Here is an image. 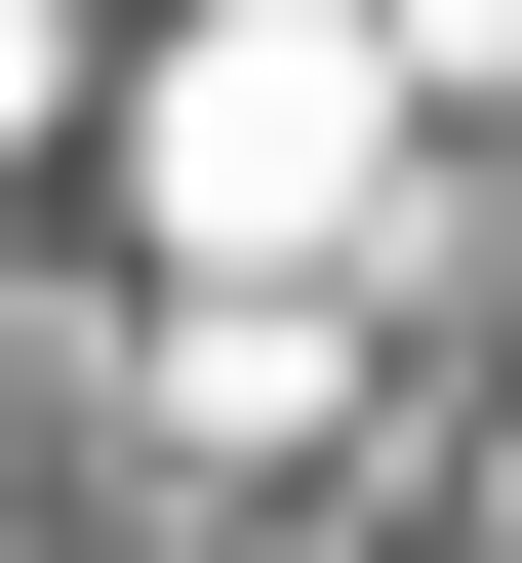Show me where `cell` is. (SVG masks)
Wrapping results in <instances>:
<instances>
[{"mask_svg": "<svg viewBox=\"0 0 522 563\" xmlns=\"http://www.w3.org/2000/svg\"><path fill=\"white\" fill-rule=\"evenodd\" d=\"M402 162H442V81L362 41V0H201L162 81H121V242H162V282H362Z\"/></svg>", "mask_w": 522, "mask_h": 563, "instance_id": "1", "label": "cell"}]
</instances>
